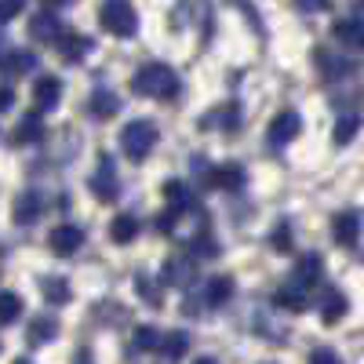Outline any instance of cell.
<instances>
[{
    "instance_id": "1",
    "label": "cell",
    "mask_w": 364,
    "mask_h": 364,
    "mask_svg": "<svg viewBox=\"0 0 364 364\" xmlns=\"http://www.w3.org/2000/svg\"><path fill=\"white\" fill-rule=\"evenodd\" d=\"M178 87H182V80H178V73H175L168 63H146V66H139V73L132 77V91H135V95H142V99H161V102H168V99L178 95Z\"/></svg>"
},
{
    "instance_id": "2",
    "label": "cell",
    "mask_w": 364,
    "mask_h": 364,
    "mask_svg": "<svg viewBox=\"0 0 364 364\" xmlns=\"http://www.w3.org/2000/svg\"><path fill=\"white\" fill-rule=\"evenodd\" d=\"M157 139H161L157 124H154V120H146V117H139V120H132V124L120 128V149H124V157L135 161V164L154 154Z\"/></svg>"
},
{
    "instance_id": "3",
    "label": "cell",
    "mask_w": 364,
    "mask_h": 364,
    "mask_svg": "<svg viewBox=\"0 0 364 364\" xmlns=\"http://www.w3.org/2000/svg\"><path fill=\"white\" fill-rule=\"evenodd\" d=\"M99 26L109 37L132 41L139 33V11L128 4V0H106V4L99 8Z\"/></svg>"
},
{
    "instance_id": "4",
    "label": "cell",
    "mask_w": 364,
    "mask_h": 364,
    "mask_svg": "<svg viewBox=\"0 0 364 364\" xmlns=\"http://www.w3.org/2000/svg\"><path fill=\"white\" fill-rule=\"evenodd\" d=\"M87 190L95 193V200H102V204H113V200H117L120 182H117V171H113V161H109V157H102V161H99V168L91 171Z\"/></svg>"
},
{
    "instance_id": "5",
    "label": "cell",
    "mask_w": 364,
    "mask_h": 364,
    "mask_svg": "<svg viewBox=\"0 0 364 364\" xmlns=\"http://www.w3.org/2000/svg\"><path fill=\"white\" fill-rule=\"evenodd\" d=\"M80 245H84V230L73 226V223H63V226H55V230L48 233V248H51V255H58V259L77 255Z\"/></svg>"
},
{
    "instance_id": "6",
    "label": "cell",
    "mask_w": 364,
    "mask_h": 364,
    "mask_svg": "<svg viewBox=\"0 0 364 364\" xmlns=\"http://www.w3.org/2000/svg\"><path fill=\"white\" fill-rule=\"evenodd\" d=\"M299 132H302V117H299L295 109H284V113H277V117L269 120L266 142H269V146H288L291 139H299Z\"/></svg>"
},
{
    "instance_id": "7",
    "label": "cell",
    "mask_w": 364,
    "mask_h": 364,
    "mask_svg": "<svg viewBox=\"0 0 364 364\" xmlns=\"http://www.w3.org/2000/svg\"><path fill=\"white\" fill-rule=\"evenodd\" d=\"M164 197H168V211H175V215H190V211H197V193L182 178H168L164 182Z\"/></svg>"
},
{
    "instance_id": "8",
    "label": "cell",
    "mask_w": 364,
    "mask_h": 364,
    "mask_svg": "<svg viewBox=\"0 0 364 364\" xmlns=\"http://www.w3.org/2000/svg\"><path fill=\"white\" fill-rule=\"evenodd\" d=\"M197 277V269H193V255H171L161 269V281L164 284H175V288H190Z\"/></svg>"
},
{
    "instance_id": "9",
    "label": "cell",
    "mask_w": 364,
    "mask_h": 364,
    "mask_svg": "<svg viewBox=\"0 0 364 364\" xmlns=\"http://www.w3.org/2000/svg\"><path fill=\"white\" fill-rule=\"evenodd\" d=\"M211 128L233 135V132L240 128V106H237V102H226V106H219V109H208V113L200 117V132H211Z\"/></svg>"
},
{
    "instance_id": "10",
    "label": "cell",
    "mask_w": 364,
    "mask_h": 364,
    "mask_svg": "<svg viewBox=\"0 0 364 364\" xmlns=\"http://www.w3.org/2000/svg\"><path fill=\"white\" fill-rule=\"evenodd\" d=\"M204 182H208V186H215V190H240L248 182V171L240 164H215V168H208Z\"/></svg>"
},
{
    "instance_id": "11",
    "label": "cell",
    "mask_w": 364,
    "mask_h": 364,
    "mask_svg": "<svg viewBox=\"0 0 364 364\" xmlns=\"http://www.w3.org/2000/svg\"><path fill=\"white\" fill-rule=\"evenodd\" d=\"M273 302H277L281 310H291V314H302L310 306V288L306 284H299L295 277L288 284H281L277 291H273Z\"/></svg>"
},
{
    "instance_id": "12",
    "label": "cell",
    "mask_w": 364,
    "mask_h": 364,
    "mask_svg": "<svg viewBox=\"0 0 364 364\" xmlns=\"http://www.w3.org/2000/svg\"><path fill=\"white\" fill-rule=\"evenodd\" d=\"M11 211H15V223H18V226H33V223L44 215V197H41L37 190H26V193L15 197Z\"/></svg>"
},
{
    "instance_id": "13",
    "label": "cell",
    "mask_w": 364,
    "mask_h": 364,
    "mask_svg": "<svg viewBox=\"0 0 364 364\" xmlns=\"http://www.w3.org/2000/svg\"><path fill=\"white\" fill-rule=\"evenodd\" d=\"M331 233H336V240L343 248H353L360 240V215L357 211H336V219H331Z\"/></svg>"
},
{
    "instance_id": "14",
    "label": "cell",
    "mask_w": 364,
    "mask_h": 364,
    "mask_svg": "<svg viewBox=\"0 0 364 364\" xmlns=\"http://www.w3.org/2000/svg\"><path fill=\"white\" fill-rule=\"evenodd\" d=\"M29 37H33L37 44H55L58 37H63V22L55 18V11H37L33 22H29Z\"/></svg>"
},
{
    "instance_id": "15",
    "label": "cell",
    "mask_w": 364,
    "mask_h": 364,
    "mask_svg": "<svg viewBox=\"0 0 364 364\" xmlns=\"http://www.w3.org/2000/svg\"><path fill=\"white\" fill-rule=\"evenodd\" d=\"M58 99H63V80H58V77H37V84H33V106L37 109H55Z\"/></svg>"
},
{
    "instance_id": "16",
    "label": "cell",
    "mask_w": 364,
    "mask_h": 364,
    "mask_svg": "<svg viewBox=\"0 0 364 364\" xmlns=\"http://www.w3.org/2000/svg\"><path fill=\"white\" fill-rule=\"evenodd\" d=\"M41 135H44V120H41V109H33V113H26L18 124H15L11 142L15 146H29V142H37Z\"/></svg>"
},
{
    "instance_id": "17",
    "label": "cell",
    "mask_w": 364,
    "mask_h": 364,
    "mask_svg": "<svg viewBox=\"0 0 364 364\" xmlns=\"http://www.w3.org/2000/svg\"><path fill=\"white\" fill-rule=\"evenodd\" d=\"M331 33H336V41L343 48H350V51H360L364 48V22L360 18H339Z\"/></svg>"
},
{
    "instance_id": "18",
    "label": "cell",
    "mask_w": 364,
    "mask_h": 364,
    "mask_svg": "<svg viewBox=\"0 0 364 364\" xmlns=\"http://www.w3.org/2000/svg\"><path fill=\"white\" fill-rule=\"evenodd\" d=\"M346 310H350L346 295H343L339 288H328L324 299H321V321H324V324H339V321L346 317Z\"/></svg>"
},
{
    "instance_id": "19",
    "label": "cell",
    "mask_w": 364,
    "mask_h": 364,
    "mask_svg": "<svg viewBox=\"0 0 364 364\" xmlns=\"http://www.w3.org/2000/svg\"><path fill=\"white\" fill-rule=\"evenodd\" d=\"M55 44H58V55H63L66 63H80V58L87 55V48H91V41L84 33H73V29H63V37H58Z\"/></svg>"
},
{
    "instance_id": "20",
    "label": "cell",
    "mask_w": 364,
    "mask_h": 364,
    "mask_svg": "<svg viewBox=\"0 0 364 364\" xmlns=\"http://www.w3.org/2000/svg\"><path fill=\"white\" fill-rule=\"evenodd\" d=\"M233 299V277H211L204 284V306H226V302Z\"/></svg>"
},
{
    "instance_id": "21",
    "label": "cell",
    "mask_w": 364,
    "mask_h": 364,
    "mask_svg": "<svg viewBox=\"0 0 364 364\" xmlns=\"http://www.w3.org/2000/svg\"><path fill=\"white\" fill-rule=\"evenodd\" d=\"M87 109L95 113V117H102V120H109V117H117V113H120V95H113L109 87H99V91H91Z\"/></svg>"
},
{
    "instance_id": "22",
    "label": "cell",
    "mask_w": 364,
    "mask_h": 364,
    "mask_svg": "<svg viewBox=\"0 0 364 364\" xmlns=\"http://www.w3.org/2000/svg\"><path fill=\"white\" fill-rule=\"evenodd\" d=\"M41 295L51 302V306H66L73 299V288L66 284V277H41Z\"/></svg>"
},
{
    "instance_id": "23",
    "label": "cell",
    "mask_w": 364,
    "mask_h": 364,
    "mask_svg": "<svg viewBox=\"0 0 364 364\" xmlns=\"http://www.w3.org/2000/svg\"><path fill=\"white\" fill-rule=\"evenodd\" d=\"M58 336V321L55 317H37L33 324H29V331H26V343L29 346H44V343H51Z\"/></svg>"
},
{
    "instance_id": "24",
    "label": "cell",
    "mask_w": 364,
    "mask_h": 364,
    "mask_svg": "<svg viewBox=\"0 0 364 364\" xmlns=\"http://www.w3.org/2000/svg\"><path fill=\"white\" fill-rule=\"evenodd\" d=\"M135 237H139V219L135 215H117L109 223V240L113 245H132Z\"/></svg>"
},
{
    "instance_id": "25",
    "label": "cell",
    "mask_w": 364,
    "mask_h": 364,
    "mask_svg": "<svg viewBox=\"0 0 364 364\" xmlns=\"http://www.w3.org/2000/svg\"><path fill=\"white\" fill-rule=\"evenodd\" d=\"M190 255H193V259H215V255H219L215 233H211L208 226H204V230H197V233L190 237Z\"/></svg>"
},
{
    "instance_id": "26",
    "label": "cell",
    "mask_w": 364,
    "mask_h": 364,
    "mask_svg": "<svg viewBox=\"0 0 364 364\" xmlns=\"http://www.w3.org/2000/svg\"><path fill=\"white\" fill-rule=\"evenodd\" d=\"M37 66V58L29 55V51H8V55H0V70L4 73H11V77H18V73H29Z\"/></svg>"
},
{
    "instance_id": "27",
    "label": "cell",
    "mask_w": 364,
    "mask_h": 364,
    "mask_svg": "<svg viewBox=\"0 0 364 364\" xmlns=\"http://www.w3.org/2000/svg\"><path fill=\"white\" fill-rule=\"evenodd\" d=\"M157 350H161L168 360H178L182 353L190 350V336H186L182 328H178V331H168V336H161V346H157Z\"/></svg>"
},
{
    "instance_id": "28",
    "label": "cell",
    "mask_w": 364,
    "mask_h": 364,
    "mask_svg": "<svg viewBox=\"0 0 364 364\" xmlns=\"http://www.w3.org/2000/svg\"><path fill=\"white\" fill-rule=\"evenodd\" d=\"M22 317V295L18 291H0V328L15 324Z\"/></svg>"
},
{
    "instance_id": "29",
    "label": "cell",
    "mask_w": 364,
    "mask_h": 364,
    "mask_svg": "<svg viewBox=\"0 0 364 364\" xmlns=\"http://www.w3.org/2000/svg\"><path fill=\"white\" fill-rule=\"evenodd\" d=\"M317 277H321V255H314V252L302 255L299 266H295V281L310 288V284H317Z\"/></svg>"
},
{
    "instance_id": "30",
    "label": "cell",
    "mask_w": 364,
    "mask_h": 364,
    "mask_svg": "<svg viewBox=\"0 0 364 364\" xmlns=\"http://www.w3.org/2000/svg\"><path fill=\"white\" fill-rule=\"evenodd\" d=\"M357 132H360V117H357V113H346V117L336 120V132H331V139H336V146H346V142L357 139Z\"/></svg>"
},
{
    "instance_id": "31",
    "label": "cell",
    "mask_w": 364,
    "mask_h": 364,
    "mask_svg": "<svg viewBox=\"0 0 364 364\" xmlns=\"http://www.w3.org/2000/svg\"><path fill=\"white\" fill-rule=\"evenodd\" d=\"M317 63H321V73H324V77H346V73H353V63L331 58V55H324V51H317Z\"/></svg>"
},
{
    "instance_id": "32",
    "label": "cell",
    "mask_w": 364,
    "mask_h": 364,
    "mask_svg": "<svg viewBox=\"0 0 364 364\" xmlns=\"http://www.w3.org/2000/svg\"><path fill=\"white\" fill-rule=\"evenodd\" d=\"M161 346V331L154 324H139L135 328V350H157Z\"/></svg>"
},
{
    "instance_id": "33",
    "label": "cell",
    "mask_w": 364,
    "mask_h": 364,
    "mask_svg": "<svg viewBox=\"0 0 364 364\" xmlns=\"http://www.w3.org/2000/svg\"><path fill=\"white\" fill-rule=\"evenodd\" d=\"M135 291L142 295V302H149V306H161V288L149 281L146 273H139V277H135Z\"/></svg>"
},
{
    "instance_id": "34",
    "label": "cell",
    "mask_w": 364,
    "mask_h": 364,
    "mask_svg": "<svg viewBox=\"0 0 364 364\" xmlns=\"http://www.w3.org/2000/svg\"><path fill=\"white\" fill-rule=\"evenodd\" d=\"M273 248H277V252H291V226L288 223H281L277 230H273Z\"/></svg>"
},
{
    "instance_id": "35",
    "label": "cell",
    "mask_w": 364,
    "mask_h": 364,
    "mask_svg": "<svg viewBox=\"0 0 364 364\" xmlns=\"http://www.w3.org/2000/svg\"><path fill=\"white\" fill-rule=\"evenodd\" d=\"M310 364H343V360H339V353H336V350L317 346V350L310 353Z\"/></svg>"
},
{
    "instance_id": "36",
    "label": "cell",
    "mask_w": 364,
    "mask_h": 364,
    "mask_svg": "<svg viewBox=\"0 0 364 364\" xmlns=\"http://www.w3.org/2000/svg\"><path fill=\"white\" fill-rule=\"evenodd\" d=\"M26 0H0V22H11L18 11H22Z\"/></svg>"
},
{
    "instance_id": "37",
    "label": "cell",
    "mask_w": 364,
    "mask_h": 364,
    "mask_svg": "<svg viewBox=\"0 0 364 364\" xmlns=\"http://www.w3.org/2000/svg\"><path fill=\"white\" fill-rule=\"evenodd\" d=\"M15 106V91H11V84H0V113H8Z\"/></svg>"
},
{
    "instance_id": "38",
    "label": "cell",
    "mask_w": 364,
    "mask_h": 364,
    "mask_svg": "<svg viewBox=\"0 0 364 364\" xmlns=\"http://www.w3.org/2000/svg\"><path fill=\"white\" fill-rule=\"evenodd\" d=\"M324 4H328V0H299V8H302V11H321Z\"/></svg>"
},
{
    "instance_id": "39",
    "label": "cell",
    "mask_w": 364,
    "mask_h": 364,
    "mask_svg": "<svg viewBox=\"0 0 364 364\" xmlns=\"http://www.w3.org/2000/svg\"><path fill=\"white\" fill-rule=\"evenodd\" d=\"M73 364H95V360H91V353H87V350H80V353H77V360H73Z\"/></svg>"
},
{
    "instance_id": "40",
    "label": "cell",
    "mask_w": 364,
    "mask_h": 364,
    "mask_svg": "<svg viewBox=\"0 0 364 364\" xmlns=\"http://www.w3.org/2000/svg\"><path fill=\"white\" fill-rule=\"evenodd\" d=\"M48 8H63V4H70V0H44Z\"/></svg>"
},
{
    "instance_id": "41",
    "label": "cell",
    "mask_w": 364,
    "mask_h": 364,
    "mask_svg": "<svg viewBox=\"0 0 364 364\" xmlns=\"http://www.w3.org/2000/svg\"><path fill=\"white\" fill-rule=\"evenodd\" d=\"M197 364H219V360H215V357H200Z\"/></svg>"
},
{
    "instance_id": "42",
    "label": "cell",
    "mask_w": 364,
    "mask_h": 364,
    "mask_svg": "<svg viewBox=\"0 0 364 364\" xmlns=\"http://www.w3.org/2000/svg\"><path fill=\"white\" fill-rule=\"evenodd\" d=\"M11 364H33V360H26V357H18V360H11Z\"/></svg>"
}]
</instances>
